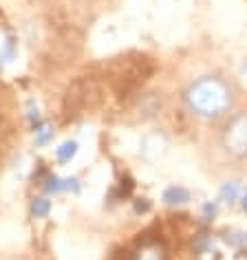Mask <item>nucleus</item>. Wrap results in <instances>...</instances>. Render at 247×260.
Here are the masks:
<instances>
[{
    "label": "nucleus",
    "mask_w": 247,
    "mask_h": 260,
    "mask_svg": "<svg viewBox=\"0 0 247 260\" xmlns=\"http://www.w3.org/2000/svg\"><path fill=\"white\" fill-rule=\"evenodd\" d=\"M44 190H47L49 194L62 192V190H64V181H62V179H57L55 174H53V177H49V179H47V183H44Z\"/></svg>",
    "instance_id": "nucleus-10"
},
{
    "label": "nucleus",
    "mask_w": 247,
    "mask_h": 260,
    "mask_svg": "<svg viewBox=\"0 0 247 260\" xmlns=\"http://www.w3.org/2000/svg\"><path fill=\"white\" fill-rule=\"evenodd\" d=\"M214 216H217V205H214V203H205L203 205V218L205 220H214Z\"/></svg>",
    "instance_id": "nucleus-11"
},
{
    "label": "nucleus",
    "mask_w": 247,
    "mask_h": 260,
    "mask_svg": "<svg viewBox=\"0 0 247 260\" xmlns=\"http://www.w3.org/2000/svg\"><path fill=\"white\" fill-rule=\"evenodd\" d=\"M51 212V201L49 199H34V203H31V214H34L36 218H44L47 214Z\"/></svg>",
    "instance_id": "nucleus-8"
},
{
    "label": "nucleus",
    "mask_w": 247,
    "mask_h": 260,
    "mask_svg": "<svg viewBox=\"0 0 247 260\" xmlns=\"http://www.w3.org/2000/svg\"><path fill=\"white\" fill-rule=\"evenodd\" d=\"M238 194H240V185L236 183V181H230V183H225L223 187H221V192H219V201H223V203L232 205V203H236Z\"/></svg>",
    "instance_id": "nucleus-4"
},
{
    "label": "nucleus",
    "mask_w": 247,
    "mask_h": 260,
    "mask_svg": "<svg viewBox=\"0 0 247 260\" xmlns=\"http://www.w3.org/2000/svg\"><path fill=\"white\" fill-rule=\"evenodd\" d=\"M240 205H243V210L247 212V192L243 194V201H240Z\"/></svg>",
    "instance_id": "nucleus-14"
},
{
    "label": "nucleus",
    "mask_w": 247,
    "mask_h": 260,
    "mask_svg": "<svg viewBox=\"0 0 247 260\" xmlns=\"http://www.w3.org/2000/svg\"><path fill=\"white\" fill-rule=\"evenodd\" d=\"M135 260H164V253L159 249H155V247H146V249H141Z\"/></svg>",
    "instance_id": "nucleus-9"
},
{
    "label": "nucleus",
    "mask_w": 247,
    "mask_h": 260,
    "mask_svg": "<svg viewBox=\"0 0 247 260\" xmlns=\"http://www.w3.org/2000/svg\"><path fill=\"white\" fill-rule=\"evenodd\" d=\"M150 210V203H148V199H144V203H135V212H148Z\"/></svg>",
    "instance_id": "nucleus-12"
},
{
    "label": "nucleus",
    "mask_w": 247,
    "mask_h": 260,
    "mask_svg": "<svg viewBox=\"0 0 247 260\" xmlns=\"http://www.w3.org/2000/svg\"><path fill=\"white\" fill-rule=\"evenodd\" d=\"M34 133H36V144L38 146H47L51 139H53V128L49 126L47 121H40L34 126Z\"/></svg>",
    "instance_id": "nucleus-7"
},
{
    "label": "nucleus",
    "mask_w": 247,
    "mask_h": 260,
    "mask_svg": "<svg viewBox=\"0 0 247 260\" xmlns=\"http://www.w3.org/2000/svg\"><path fill=\"white\" fill-rule=\"evenodd\" d=\"M240 75H243V80L247 82V60H245L243 64H240Z\"/></svg>",
    "instance_id": "nucleus-13"
},
{
    "label": "nucleus",
    "mask_w": 247,
    "mask_h": 260,
    "mask_svg": "<svg viewBox=\"0 0 247 260\" xmlns=\"http://www.w3.org/2000/svg\"><path fill=\"white\" fill-rule=\"evenodd\" d=\"M75 154H77V141H73V139L64 141V144L55 150V157H57V161H60V164H69V161L73 159Z\"/></svg>",
    "instance_id": "nucleus-5"
},
{
    "label": "nucleus",
    "mask_w": 247,
    "mask_h": 260,
    "mask_svg": "<svg viewBox=\"0 0 247 260\" xmlns=\"http://www.w3.org/2000/svg\"><path fill=\"white\" fill-rule=\"evenodd\" d=\"M243 238H245V245H247V234H245V236H243Z\"/></svg>",
    "instance_id": "nucleus-15"
},
{
    "label": "nucleus",
    "mask_w": 247,
    "mask_h": 260,
    "mask_svg": "<svg viewBox=\"0 0 247 260\" xmlns=\"http://www.w3.org/2000/svg\"><path fill=\"white\" fill-rule=\"evenodd\" d=\"M16 55V42L11 36H0V62H11Z\"/></svg>",
    "instance_id": "nucleus-6"
},
{
    "label": "nucleus",
    "mask_w": 247,
    "mask_h": 260,
    "mask_svg": "<svg viewBox=\"0 0 247 260\" xmlns=\"http://www.w3.org/2000/svg\"><path fill=\"white\" fill-rule=\"evenodd\" d=\"M186 102L199 117L217 119L232 106V88L221 77H201L186 90Z\"/></svg>",
    "instance_id": "nucleus-1"
},
{
    "label": "nucleus",
    "mask_w": 247,
    "mask_h": 260,
    "mask_svg": "<svg viewBox=\"0 0 247 260\" xmlns=\"http://www.w3.org/2000/svg\"><path fill=\"white\" fill-rule=\"evenodd\" d=\"M164 201L168 205H183L190 201V192L181 185H170L164 190Z\"/></svg>",
    "instance_id": "nucleus-3"
},
{
    "label": "nucleus",
    "mask_w": 247,
    "mask_h": 260,
    "mask_svg": "<svg viewBox=\"0 0 247 260\" xmlns=\"http://www.w3.org/2000/svg\"><path fill=\"white\" fill-rule=\"evenodd\" d=\"M223 146L234 157L247 154V113L234 115L223 130Z\"/></svg>",
    "instance_id": "nucleus-2"
}]
</instances>
